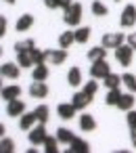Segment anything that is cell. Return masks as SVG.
I'll use <instances>...</instances> for the list:
<instances>
[{
    "label": "cell",
    "instance_id": "1",
    "mask_svg": "<svg viewBox=\"0 0 136 153\" xmlns=\"http://www.w3.org/2000/svg\"><path fill=\"white\" fill-rule=\"evenodd\" d=\"M63 21H65L69 27L80 25V21H82V4H80V2H73L71 7H67V9H65V15H63Z\"/></svg>",
    "mask_w": 136,
    "mask_h": 153
},
{
    "label": "cell",
    "instance_id": "2",
    "mask_svg": "<svg viewBox=\"0 0 136 153\" xmlns=\"http://www.w3.org/2000/svg\"><path fill=\"white\" fill-rule=\"evenodd\" d=\"M132 55H134V48H132L128 42L115 48V59H117V63H119L121 67H128V65L132 63Z\"/></svg>",
    "mask_w": 136,
    "mask_h": 153
},
{
    "label": "cell",
    "instance_id": "3",
    "mask_svg": "<svg viewBox=\"0 0 136 153\" xmlns=\"http://www.w3.org/2000/svg\"><path fill=\"white\" fill-rule=\"evenodd\" d=\"M46 124H36L32 130H30V143H32V147H38V145H44V140H46Z\"/></svg>",
    "mask_w": 136,
    "mask_h": 153
},
{
    "label": "cell",
    "instance_id": "4",
    "mask_svg": "<svg viewBox=\"0 0 136 153\" xmlns=\"http://www.w3.org/2000/svg\"><path fill=\"white\" fill-rule=\"evenodd\" d=\"M119 25L121 27H134L136 25V7L134 4H126L121 15H119Z\"/></svg>",
    "mask_w": 136,
    "mask_h": 153
},
{
    "label": "cell",
    "instance_id": "5",
    "mask_svg": "<svg viewBox=\"0 0 136 153\" xmlns=\"http://www.w3.org/2000/svg\"><path fill=\"white\" fill-rule=\"evenodd\" d=\"M44 57H46V63L61 65L67 59V48H48V51H44Z\"/></svg>",
    "mask_w": 136,
    "mask_h": 153
},
{
    "label": "cell",
    "instance_id": "6",
    "mask_svg": "<svg viewBox=\"0 0 136 153\" xmlns=\"http://www.w3.org/2000/svg\"><path fill=\"white\" fill-rule=\"evenodd\" d=\"M107 74H111V65H109L105 59H101V61H92L90 78H94V80H103Z\"/></svg>",
    "mask_w": 136,
    "mask_h": 153
},
{
    "label": "cell",
    "instance_id": "7",
    "mask_svg": "<svg viewBox=\"0 0 136 153\" xmlns=\"http://www.w3.org/2000/svg\"><path fill=\"white\" fill-rule=\"evenodd\" d=\"M123 34L121 32H109V34H105L103 36V40H101V44L105 46V48H117V46H121L123 44Z\"/></svg>",
    "mask_w": 136,
    "mask_h": 153
},
{
    "label": "cell",
    "instance_id": "8",
    "mask_svg": "<svg viewBox=\"0 0 136 153\" xmlns=\"http://www.w3.org/2000/svg\"><path fill=\"white\" fill-rule=\"evenodd\" d=\"M19 71H21V65L19 63H2V65H0V76L9 78V80H17L19 78Z\"/></svg>",
    "mask_w": 136,
    "mask_h": 153
},
{
    "label": "cell",
    "instance_id": "9",
    "mask_svg": "<svg viewBox=\"0 0 136 153\" xmlns=\"http://www.w3.org/2000/svg\"><path fill=\"white\" fill-rule=\"evenodd\" d=\"M71 103L75 105V109H78V111H84V109L92 103V97H90L88 92H84V90H82V92H75V94L71 97Z\"/></svg>",
    "mask_w": 136,
    "mask_h": 153
},
{
    "label": "cell",
    "instance_id": "10",
    "mask_svg": "<svg viewBox=\"0 0 136 153\" xmlns=\"http://www.w3.org/2000/svg\"><path fill=\"white\" fill-rule=\"evenodd\" d=\"M23 113H25V103H23V101L13 99V101L7 103V115H11V117H19V115H23Z\"/></svg>",
    "mask_w": 136,
    "mask_h": 153
},
{
    "label": "cell",
    "instance_id": "11",
    "mask_svg": "<svg viewBox=\"0 0 136 153\" xmlns=\"http://www.w3.org/2000/svg\"><path fill=\"white\" fill-rule=\"evenodd\" d=\"M46 94H48V86H46V82H38V80H34L32 86H30V97H32V99H44Z\"/></svg>",
    "mask_w": 136,
    "mask_h": 153
},
{
    "label": "cell",
    "instance_id": "12",
    "mask_svg": "<svg viewBox=\"0 0 136 153\" xmlns=\"http://www.w3.org/2000/svg\"><path fill=\"white\" fill-rule=\"evenodd\" d=\"M36 124H38V117H36V113H34V111H30V113L25 111L23 115H19V128H21V130L30 132Z\"/></svg>",
    "mask_w": 136,
    "mask_h": 153
},
{
    "label": "cell",
    "instance_id": "13",
    "mask_svg": "<svg viewBox=\"0 0 136 153\" xmlns=\"http://www.w3.org/2000/svg\"><path fill=\"white\" fill-rule=\"evenodd\" d=\"M57 113H59V117L61 120H71V117H75V113H78V109H75V105L73 103H61L59 107H57Z\"/></svg>",
    "mask_w": 136,
    "mask_h": 153
},
{
    "label": "cell",
    "instance_id": "14",
    "mask_svg": "<svg viewBox=\"0 0 136 153\" xmlns=\"http://www.w3.org/2000/svg\"><path fill=\"white\" fill-rule=\"evenodd\" d=\"M0 97H2L7 103H9V101H13V99H19V97H21V86H17V84L4 86L2 90H0Z\"/></svg>",
    "mask_w": 136,
    "mask_h": 153
},
{
    "label": "cell",
    "instance_id": "15",
    "mask_svg": "<svg viewBox=\"0 0 136 153\" xmlns=\"http://www.w3.org/2000/svg\"><path fill=\"white\" fill-rule=\"evenodd\" d=\"M134 103H136V99H134V92H126V94H121L119 97V103H117V109H121V111H130L132 107H134Z\"/></svg>",
    "mask_w": 136,
    "mask_h": 153
},
{
    "label": "cell",
    "instance_id": "16",
    "mask_svg": "<svg viewBox=\"0 0 136 153\" xmlns=\"http://www.w3.org/2000/svg\"><path fill=\"white\" fill-rule=\"evenodd\" d=\"M32 25H34V15L25 13V15H21V17L17 19V23H15V30H17V32H27Z\"/></svg>",
    "mask_w": 136,
    "mask_h": 153
},
{
    "label": "cell",
    "instance_id": "17",
    "mask_svg": "<svg viewBox=\"0 0 136 153\" xmlns=\"http://www.w3.org/2000/svg\"><path fill=\"white\" fill-rule=\"evenodd\" d=\"M48 63H40V65H36L34 67V71H32V78L34 80H38V82H46L48 80Z\"/></svg>",
    "mask_w": 136,
    "mask_h": 153
},
{
    "label": "cell",
    "instance_id": "18",
    "mask_svg": "<svg viewBox=\"0 0 136 153\" xmlns=\"http://www.w3.org/2000/svg\"><path fill=\"white\" fill-rule=\"evenodd\" d=\"M69 151H71V153H88V151H90V145H88L84 138H78V136H75V138L69 143Z\"/></svg>",
    "mask_w": 136,
    "mask_h": 153
},
{
    "label": "cell",
    "instance_id": "19",
    "mask_svg": "<svg viewBox=\"0 0 136 153\" xmlns=\"http://www.w3.org/2000/svg\"><path fill=\"white\" fill-rule=\"evenodd\" d=\"M80 128H82L84 132H92V130L96 128V120H94V115H90V113L80 115Z\"/></svg>",
    "mask_w": 136,
    "mask_h": 153
},
{
    "label": "cell",
    "instance_id": "20",
    "mask_svg": "<svg viewBox=\"0 0 136 153\" xmlns=\"http://www.w3.org/2000/svg\"><path fill=\"white\" fill-rule=\"evenodd\" d=\"M67 84L73 86V88L82 84V69H80V67H71V69H69V74H67Z\"/></svg>",
    "mask_w": 136,
    "mask_h": 153
},
{
    "label": "cell",
    "instance_id": "21",
    "mask_svg": "<svg viewBox=\"0 0 136 153\" xmlns=\"http://www.w3.org/2000/svg\"><path fill=\"white\" fill-rule=\"evenodd\" d=\"M105 57H107V48H105L103 44L88 51V61H90V63H92V61H101V59H105Z\"/></svg>",
    "mask_w": 136,
    "mask_h": 153
},
{
    "label": "cell",
    "instance_id": "22",
    "mask_svg": "<svg viewBox=\"0 0 136 153\" xmlns=\"http://www.w3.org/2000/svg\"><path fill=\"white\" fill-rule=\"evenodd\" d=\"M103 84H105L107 88H119V86H121V76H117V74H107V76L103 78Z\"/></svg>",
    "mask_w": 136,
    "mask_h": 153
},
{
    "label": "cell",
    "instance_id": "23",
    "mask_svg": "<svg viewBox=\"0 0 136 153\" xmlns=\"http://www.w3.org/2000/svg\"><path fill=\"white\" fill-rule=\"evenodd\" d=\"M119 97H121L119 88H109V92H107V97H105V103H107L109 107H117V103H119Z\"/></svg>",
    "mask_w": 136,
    "mask_h": 153
},
{
    "label": "cell",
    "instance_id": "24",
    "mask_svg": "<svg viewBox=\"0 0 136 153\" xmlns=\"http://www.w3.org/2000/svg\"><path fill=\"white\" fill-rule=\"evenodd\" d=\"M57 138H59L61 145H69L75 136H73V132H71L69 128H59V130H57Z\"/></svg>",
    "mask_w": 136,
    "mask_h": 153
},
{
    "label": "cell",
    "instance_id": "25",
    "mask_svg": "<svg viewBox=\"0 0 136 153\" xmlns=\"http://www.w3.org/2000/svg\"><path fill=\"white\" fill-rule=\"evenodd\" d=\"M73 42H75V34H73V32H63V34L59 36V46H61V48H69Z\"/></svg>",
    "mask_w": 136,
    "mask_h": 153
},
{
    "label": "cell",
    "instance_id": "26",
    "mask_svg": "<svg viewBox=\"0 0 136 153\" xmlns=\"http://www.w3.org/2000/svg\"><path fill=\"white\" fill-rule=\"evenodd\" d=\"M34 48H36V42H34L32 38L21 40V42L15 44V53H30V51H34Z\"/></svg>",
    "mask_w": 136,
    "mask_h": 153
},
{
    "label": "cell",
    "instance_id": "27",
    "mask_svg": "<svg viewBox=\"0 0 136 153\" xmlns=\"http://www.w3.org/2000/svg\"><path fill=\"white\" fill-rule=\"evenodd\" d=\"M34 113H36V117H38L40 124H46L48 117H50V109H48L46 105H38V107L34 109Z\"/></svg>",
    "mask_w": 136,
    "mask_h": 153
},
{
    "label": "cell",
    "instance_id": "28",
    "mask_svg": "<svg viewBox=\"0 0 136 153\" xmlns=\"http://www.w3.org/2000/svg\"><path fill=\"white\" fill-rule=\"evenodd\" d=\"M73 34H75V42L78 44H86L90 40V27H78Z\"/></svg>",
    "mask_w": 136,
    "mask_h": 153
},
{
    "label": "cell",
    "instance_id": "29",
    "mask_svg": "<svg viewBox=\"0 0 136 153\" xmlns=\"http://www.w3.org/2000/svg\"><path fill=\"white\" fill-rule=\"evenodd\" d=\"M121 84H123L130 92L136 94V76H134V74H123V76H121Z\"/></svg>",
    "mask_w": 136,
    "mask_h": 153
},
{
    "label": "cell",
    "instance_id": "30",
    "mask_svg": "<svg viewBox=\"0 0 136 153\" xmlns=\"http://www.w3.org/2000/svg\"><path fill=\"white\" fill-rule=\"evenodd\" d=\"M59 145H61V143H59L57 136H55V138H52V136H46V140H44V151H46V153H57V151H59Z\"/></svg>",
    "mask_w": 136,
    "mask_h": 153
},
{
    "label": "cell",
    "instance_id": "31",
    "mask_svg": "<svg viewBox=\"0 0 136 153\" xmlns=\"http://www.w3.org/2000/svg\"><path fill=\"white\" fill-rule=\"evenodd\" d=\"M17 63H19L21 67H32V65H34L32 51H30V53H17Z\"/></svg>",
    "mask_w": 136,
    "mask_h": 153
},
{
    "label": "cell",
    "instance_id": "32",
    "mask_svg": "<svg viewBox=\"0 0 136 153\" xmlns=\"http://www.w3.org/2000/svg\"><path fill=\"white\" fill-rule=\"evenodd\" d=\"M90 9H92V15H96V17H105V15L109 13V9H107V7L101 2V0H94Z\"/></svg>",
    "mask_w": 136,
    "mask_h": 153
},
{
    "label": "cell",
    "instance_id": "33",
    "mask_svg": "<svg viewBox=\"0 0 136 153\" xmlns=\"http://www.w3.org/2000/svg\"><path fill=\"white\" fill-rule=\"evenodd\" d=\"M15 151V140L13 138H0V153H13Z\"/></svg>",
    "mask_w": 136,
    "mask_h": 153
},
{
    "label": "cell",
    "instance_id": "34",
    "mask_svg": "<svg viewBox=\"0 0 136 153\" xmlns=\"http://www.w3.org/2000/svg\"><path fill=\"white\" fill-rule=\"evenodd\" d=\"M32 59H34V65H40V63H46V57H44V51H38V48H34V51H32Z\"/></svg>",
    "mask_w": 136,
    "mask_h": 153
},
{
    "label": "cell",
    "instance_id": "35",
    "mask_svg": "<svg viewBox=\"0 0 136 153\" xmlns=\"http://www.w3.org/2000/svg\"><path fill=\"white\" fill-rule=\"evenodd\" d=\"M96 90H98V82H96L94 78H92L90 82H86V86H84V92H88L90 97H94V94H96Z\"/></svg>",
    "mask_w": 136,
    "mask_h": 153
},
{
    "label": "cell",
    "instance_id": "36",
    "mask_svg": "<svg viewBox=\"0 0 136 153\" xmlns=\"http://www.w3.org/2000/svg\"><path fill=\"white\" fill-rule=\"evenodd\" d=\"M128 115H126V122H128V128H130V132L132 130H136V111L134 109H130V111H126Z\"/></svg>",
    "mask_w": 136,
    "mask_h": 153
},
{
    "label": "cell",
    "instance_id": "37",
    "mask_svg": "<svg viewBox=\"0 0 136 153\" xmlns=\"http://www.w3.org/2000/svg\"><path fill=\"white\" fill-rule=\"evenodd\" d=\"M7 27H9V21H7V17H0V38H2V36L7 34Z\"/></svg>",
    "mask_w": 136,
    "mask_h": 153
},
{
    "label": "cell",
    "instance_id": "38",
    "mask_svg": "<svg viewBox=\"0 0 136 153\" xmlns=\"http://www.w3.org/2000/svg\"><path fill=\"white\" fill-rule=\"evenodd\" d=\"M44 2V7H48V9H59V0H42Z\"/></svg>",
    "mask_w": 136,
    "mask_h": 153
},
{
    "label": "cell",
    "instance_id": "39",
    "mask_svg": "<svg viewBox=\"0 0 136 153\" xmlns=\"http://www.w3.org/2000/svg\"><path fill=\"white\" fill-rule=\"evenodd\" d=\"M126 40H128V44H130V46H132V48L136 51V32H132V34H130V36L126 38Z\"/></svg>",
    "mask_w": 136,
    "mask_h": 153
},
{
    "label": "cell",
    "instance_id": "40",
    "mask_svg": "<svg viewBox=\"0 0 136 153\" xmlns=\"http://www.w3.org/2000/svg\"><path fill=\"white\" fill-rule=\"evenodd\" d=\"M71 4H73V0H59V9H63V11L67 7H71Z\"/></svg>",
    "mask_w": 136,
    "mask_h": 153
},
{
    "label": "cell",
    "instance_id": "41",
    "mask_svg": "<svg viewBox=\"0 0 136 153\" xmlns=\"http://www.w3.org/2000/svg\"><path fill=\"white\" fill-rule=\"evenodd\" d=\"M130 140H132V147H136V130L130 132Z\"/></svg>",
    "mask_w": 136,
    "mask_h": 153
},
{
    "label": "cell",
    "instance_id": "42",
    "mask_svg": "<svg viewBox=\"0 0 136 153\" xmlns=\"http://www.w3.org/2000/svg\"><path fill=\"white\" fill-rule=\"evenodd\" d=\"M4 132H7V128H4V124H2V122H0V138L4 136Z\"/></svg>",
    "mask_w": 136,
    "mask_h": 153
},
{
    "label": "cell",
    "instance_id": "43",
    "mask_svg": "<svg viewBox=\"0 0 136 153\" xmlns=\"http://www.w3.org/2000/svg\"><path fill=\"white\" fill-rule=\"evenodd\" d=\"M2 2H7V4H15V0H2Z\"/></svg>",
    "mask_w": 136,
    "mask_h": 153
},
{
    "label": "cell",
    "instance_id": "44",
    "mask_svg": "<svg viewBox=\"0 0 136 153\" xmlns=\"http://www.w3.org/2000/svg\"><path fill=\"white\" fill-rule=\"evenodd\" d=\"M2 88H4V86H2V76H0V90H2Z\"/></svg>",
    "mask_w": 136,
    "mask_h": 153
},
{
    "label": "cell",
    "instance_id": "45",
    "mask_svg": "<svg viewBox=\"0 0 136 153\" xmlns=\"http://www.w3.org/2000/svg\"><path fill=\"white\" fill-rule=\"evenodd\" d=\"M0 55H2V46H0Z\"/></svg>",
    "mask_w": 136,
    "mask_h": 153
},
{
    "label": "cell",
    "instance_id": "46",
    "mask_svg": "<svg viewBox=\"0 0 136 153\" xmlns=\"http://www.w3.org/2000/svg\"><path fill=\"white\" fill-rule=\"evenodd\" d=\"M115 2H119V0H115Z\"/></svg>",
    "mask_w": 136,
    "mask_h": 153
}]
</instances>
